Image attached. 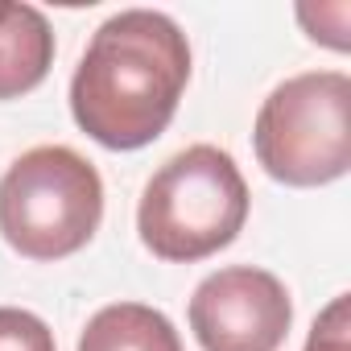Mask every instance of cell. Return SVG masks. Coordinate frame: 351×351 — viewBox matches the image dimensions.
I'll list each match as a JSON object with an SVG mask.
<instances>
[{
	"mask_svg": "<svg viewBox=\"0 0 351 351\" xmlns=\"http://www.w3.org/2000/svg\"><path fill=\"white\" fill-rule=\"evenodd\" d=\"M191 83V42L178 21L157 9L108 17L71 79V116L104 149L153 145Z\"/></svg>",
	"mask_w": 351,
	"mask_h": 351,
	"instance_id": "cell-1",
	"label": "cell"
},
{
	"mask_svg": "<svg viewBox=\"0 0 351 351\" xmlns=\"http://www.w3.org/2000/svg\"><path fill=\"white\" fill-rule=\"evenodd\" d=\"M248 219V182L219 145L173 153L145 182L136 207L141 244L169 265H195L228 248Z\"/></svg>",
	"mask_w": 351,
	"mask_h": 351,
	"instance_id": "cell-2",
	"label": "cell"
},
{
	"mask_svg": "<svg viewBox=\"0 0 351 351\" xmlns=\"http://www.w3.org/2000/svg\"><path fill=\"white\" fill-rule=\"evenodd\" d=\"M104 219L99 169L66 149L38 145L0 178V236L29 261H62L87 248Z\"/></svg>",
	"mask_w": 351,
	"mask_h": 351,
	"instance_id": "cell-3",
	"label": "cell"
},
{
	"mask_svg": "<svg viewBox=\"0 0 351 351\" xmlns=\"http://www.w3.org/2000/svg\"><path fill=\"white\" fill-rule=\"evenodd\" d=\"M252 145L273 182H339L351 169V79L343 71H306L285 79L261 104Z\"/></svg>",
	"mask_w": 351,
	"mask_h": 351,
	"instance_id": "cell-4",
	"label": "cell"
},
{
	"mask_svg": "<svg viewBox=\"0 0 351 351\" xmlns=\"http://www.w3.org/2000/svg\"><path fill=\"white\" fill-rule=\"evenodd\" d=\"M285 285L252 265L211 273L191 298V330L203 351H277L289 335Z\"/></svg>",
	"mask_w": 351,
	"mask_h": 351,
	"instance_id": "cell-5",
	"label": "cell"
},
{
	"mask_svg": "<svg viewBox=\"0 0 351 351\" xmlns=\"http://www.w3.org/2000/svg\"><path fill=\"white\" fill-rule=\"evenodd\" d=\"M54 66V29L42 9L0 0V99L34 91Z\"/></svg>",
	"mask_w": 351,
	"mask_h": 351,
	"instance_id": "cell-6",
	"label": "cell"
},
{
	"mask_svg": "<svg viewBox=\"0 0 351 351\" xmlns=\"http://www.w3.org/2000/svg\"><path fill=\"white\" fill-rule=\"evenodd\" d=\"M79 351H182L173 322L141 302H116L91 314L79 335Z\"/></svg>",
	"mask_w": 351,
	"mask_h": 351,
	"instance_id": "cell-7",
	"label": "cell"
},
{
	"mask_svg": "<svg viewBox=\"0 0 351 351\" xmlns=\"http://www.w3.org/2000/svg\"><path fill=\"white\" fill-rule=\"evenodd\" d=\"M0 351H58L54 330L17 306H0Z\"/></svg>",
	"mask_w": 351,
	"mask_h": 351,
	"instance_id": "cell-8",
	"label": "cell"
},
{
	"mask_svg": "<svg viewBox=\"0 0 351 351\" xmlns=\"http://www.w3.org/2000/svg\"><path fill=\"white\" fill-rule=\"evenodd\" d=\"M306 351H351V298L339 293L310 326Z\"/></svg>",
	"mask_w": 351,
	"mask_h": 351,
	"instance_id": "cell-9",
	"label": "cell"
}]
</instances>
